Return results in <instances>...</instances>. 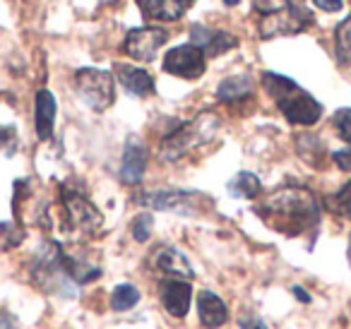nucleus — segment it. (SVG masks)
I'll return each instance as SVG.
<instances>
[{
  "instance_id": "obj_1",
  "label": "nucleus",
  "mask_w": 351,
  "mask_h": 329,
  "mask_svg": "<svg viewBox=\"0 0 351 329\" xmlns=\"http://www.w3.org/2000/svg\"><path fill=\"white\" fill-rule=\"evenodd\" d=\"M260 217L287 236H298L320 221L317 197L306 188H282L258 209Z\"/></svg>"
},
{
  "instance_id": "obj_2",
  "label": "nucleus",
  "mask_w": 351,
  "mask_h": 329,
  "mask_svg": "<svg viewBox=\"0 0 351 329\" xmlns=\"http://www.w3.org/2000/svg\"><path fill=\"white\" fill-rule=\"evenodd\" d=\"M263 84L269 92V97L277 101L279 111L284 113L289 123H296V125H313V123L320 121L322 106L311 97L308 92H303L293 80L284 77L277 73H265Z\"/></svg>"
},
{
  "instance_id": "obj_3",
  "label": "nucleus",
  "mask_w": 351,
  "mask_h": 329,
  "mask_svg": "<svg viewBox=\"0 0 351 329\" xmlns=\"http://www.w3.org/2000/svg\"><path fill=\"white\" fill-rule=\"evenodd\" d=\"M260 12V34L263 39L279 34H298L313 22L303 0H255Z\"/></svg>"
},
{
  "instance_id": "obj_4",
  "label": "nucleus",
  "mask_w": 351,
  "mask_h": 329,
  "mask_svg": "<svg viewBox=\"0 0 351 329\" xmlns=\"http://www.w3.org/2000/svg\"><path fill=\"white\" fill-rule=\"evenodd\" d=\"M219 125H221L219 116H215L212 111H202L200 116L188 121L186 125H181L176 132H171V135L161 142V159L164 161L183 159V156L191 154L193 149H197V147L215 140Z\"/></svg>"
},
{
  "instance_id": "obj_5",
  "label": "nucleus",
  "mask_w": 351,
  "mask_h": 329,
  "mask_svg": "<svg viewBox=\"0 0 351 329\" xmlns=\"http://www.w3.org/2000/svg\"><path fill=\"white\" fill-rule=\"evenodd\" d=\"M32 276H34V281L44 291H51V293L65 291V293H70V289H68L70 279L63 267V247H60L58 243H46V245L36 252Z\"/></svg>"
},
{
  "instance_id": "obj_6",
  "label": "nucleus",
  "mask_w": 351,
  "mask_h": 329,
  "mask_svg": "<svg viewBox=\"0 0 351 329\" xmlns=\"http://www.w3.org/2000/svg\"><path fill=\"white\" fill-rule=\"evenodd\" d=\"M75 82H77V94L92 111H106L116 99L113 75L106 70L82 68L75 75Z\"/></svg>"
},
{
  "instance_id": "obj_7",
  "label": "nucleus",
  "mask_w": 351,
  "mask_h": 329,
  "mask_svg": "<svg viewBox=\"0 0 351 329\" xmlns=\"http://www.w3.org/2000/svg\"><path fill=\"white\" fill-rule=\"evenodd\" d=\"M60 202H63L65 221L68 228L75 233H97L101 228V212L77 190L63 188L60 190Z\"/></svg>"
},
{
  "instance_id": "obj_8",
  "label": "nucleus",
  "mask_w": 351,
  "mask_h": 329,
  "mask_svg": "<svg viewBox=\"0 0 351 329\" xmlns=\"http://www.w3.org/2000/svg\"><path fill=\"white\" fill-rule=\"evenodd\" d=\"M137 202L145 207L159 209V212H176V214H197L200 204H205V195L188 193V190H161V193H145L137 197Z\"/></svg>"
},
{
  "instance_id": "obj_9",
  "label": "nucleus",
  "mask_w": 351,
  "mask_h": 329,
  "mask_svg": "<svg viewBox=\"0 0 351 329\" xmlns=\"http://www.w3.org/2000/svg\"><path fill=\"white\" fill-rule=\"evenodd\" d=\"M166 41H169V32L161 29V27H140V29H132L125 36L123 49L137 63H152L156 58V51Z\"/></svg>"
},
{
  "instance_id": "obj_10",
  "label": "nucleus",
  "mask_w": 351,
  "mask_h": 329,
  "mask_svg": "<svg viewBox=\"0 0 351 329\" xmlns=\"http://www.w3.org/2000/svg\"><path fill=\"white\" fill-rule=\"evenodd\" d=\"M164 70L169 75L183 80H197L205 73V51L197 49L193 44L178 46V49L169 51L164 58Z\"/></svg>"
},
{
  "instance_id": "obj_11",
  "label": "nucleus",
  "mask_w": 351,
  "mask_h": 329,
  "mask_svg": "<svg viewBox=\"0 0 351 329\" xmlns=\"http://www.w3.org/2000/svg\"><path fill=\"white\" fill-rule=\"evenodd\" d=\"M149 265L154 267V269L169 274V279H193V276H195L188 257L173 245L154 247L149 255Z\"/></svg>"
},
{
  "instance_id": "obj_12",
  "label": "nucleus",
  "mask_w": 351,
  "mask_h": 329,
  "mask_svg": "<svg viewBox=\"0 0 351 329\" xmlns=\"http://www.w3.org/2000/svg\"><path fill=\"white\" fill-rule=\"evenodd\" d=\"M159 295H161V305L169 310V315L173 317H186L188 310H191V300H193V289L188 281L183 279H161L159 281Z\"/></svg>"
},
{
  "instance_id": "obj_13",
  "label": "nucleus",
  "mask_w": 351,
  "mask_h": 329,
  "mask_svg": "<svg viewBox=\"0 0 351 329\" xmlns=\"http://www.w3.org/2000/svg\"><path fill=\"white\" fill-rule=\"evenodd\" d=\"M147 169V147L140 137L130 135L123 149V161H121V180L125 185H137L145 175Z\"/></svg>"
},
{
  "instance_id": "obj_14",
  "label": "nucleus",
  "mask_w": 351,
  "mask_h": 329,
  "mask_svg": "<svg viewBox=\"0 0 351 329\" xmlns=\"http://www.w3.org/2000/svg\"><path fill=\"white\" fill-rule=\"evenodd\" d=\"M113 70H116L118 82L123 84V89H125L128 94L140 97V99L154 94V80H152V75L147 73V70L132 68V65H125V63H118Z\"/></svg>"
},
{
  "instance_id": "obj_15",
  "label": "nucleus",
  "mask_w": 351,
  "mask_h": 329,
  "mask_svg": "<svg viewBox=\"0 0 351 329\" xmlns=\"http://www.w3.org/2000/svg\"><path fill=\"white\" fill-rule=\"evenodd\" d=\"M239 44L236 36H231L229 32L221 29H205V27H193V46L202 49L207 56H221L224 51L234 49Z\"/></svg>"
},
{
  "instance_id": "obj_16",
  "label": "nucleus",
  "mask_w": 351,
  "mask_h": 329,
  "mask_svg": "<svg viewBox=\"0 0 351 329\" xmlns=\"http://www.w3.org/2000/svg\"><path fill=\"white\" fill-rule=\"evenodd\" d=\"M191 3L193 0H137V5L142 8V15L147 20H161V22L181 20Z\"/></svg>"
},
{
  "instance_id": "obj_17",
  "label": "nucleus",
  "mask_w": 351,
  "mask_h": 329,
  "mask_svg": "<svg viewBox=\"0 0 351 329\" xmlns=\"http://www.w3.org/2000/svg\"><path fill=\"white\" fill-rule=\"evenodd\" d=\"M197 317H200V322L205 324L207 329H217L229 322V310H226L224 300L217 293L202 291V293L197 295Z\"/></svg>"
},
{
  "instance_id": "obj_18",
  "label": "nucleus",
  "mask_w": 351,
  "mask_h": 329,
  "mask_svg": "<svg viewBox=\"0 0 351 329\" xmlns=\"http://www.w3.org/2000/svg\"><path fill=\"white\" fill-rule=\"evenodd\" d=\"M36 135L39 140H49L53 135V123H56V99L49 89L36 92Z\"/></svg>"
},
{
  "instance_id": "obj_19",
  "label": "nucleus",
  "mask_w": 351,
  "mask_h": 329,
  "mask_svg": "<svg viewBox=\"0 0 351 329\" xmlns=\"http://www.w3.org/2000/svg\"><path fill=\"white\" fill-rule=\"evenodd\" d=\"M250 94H253V77L250 75H236V77L224 80L217 89V99L224 103L243 101Z\"/></svg>"
},
{
  "instance_id": "obj_20",
  "label": "nucleus",
  "mask_w": 351,
  "mask_h": 329,
  "mask_svg": "<svg viewBox=\"0 0 351 329\" xmlns=\"http://www.w3.org/2000/svg\"><path fill=\"white\" fill-rule=\"evenodd\" d=\"M263 185H260V178L255 173H248V171H241L236 173L234 178L229 180V193L234 197H241V199H253L260 195Z\"/></svg>"
},
{
  "instance_id": "obj_21",
  "label": "nucleus",
  "mask_w": 351,
  "mask_h": 329,
  "mask_svg": "<svg viewBox=\"0 0 351 329\" xmlns=\"http://www.w3.org/2000/svg\"><path fill=\"white\" fill-rule=\"evenodd\" d=\"M137 303H140V291H137L135 286L121 284V286H116V289H113L111 308L116 310V313H125V310L135 308Z\"/></svg>"
},
{
  "instance_id": "obj_22",
  "label": "nucleus",
  "mask_w": 351,
  "mask_h": 329,
  "mask_svg": "<svg viewBox=\"0 0 351 329\" xmlns=\"http://www.w3.org/2000/svg\"><path fill=\"white\" fill-rule=\"evenodd\" d=\"M337 58L341 65H351V17L337 27Z\"/></svg>"
},
{
  "instance_id": "obj_23",
  "label": "nucleus",
  "mask_w": 351,
  "mask_h": 329,
  "mask_svg": "<svg viewBox=\"0 0 351 329\" xmlns=\"http://www.w3.org/2000/svg\"><path fill=\"white\" fill-rule=\"evenodd\" d=\"M330 204H332V209H335L337 214H341L344 219H351V180L339 190V193L332 195Z\"/></svg>"
},
{
  "instance_id": "obj_24",
  "label": "nucleus",
  "mask_w": 351,
  "mask_h": 329,
  "mask_svg": "<svg viewBox=\"0 0 351 329\" xmlns=\"http://www.w3.org/2000/svg\"><path fill=\"white\" fill-rule=\"evenodd\" d=\"M332 123H335V127H337V132H339L341 140L351 145V108H341V111H337L335 116H332Z\"/></svg>"
},
{
  "instance_id": "obj_25",
  "label": "nucleus",
  "mask_w": 351,
  "mask_h": 329,
  "mask_svg": "<svg viewBox=\"0 0 351 329\" xmlns=\"http://www.w3.org/2000/svg\"><path fill=\"white\" fill-rule=\"evenodd\" d=\"M152 236V217L149 214H140V217L132 221V238L137 243H147Z\"/></svg>"
},
{
  "instance_id": "obj_26",
  "label": "nucleus",
  "mask_w": 351,
  "mask_h": 329,
  "mask_svg": "<svg viewBox=\"0 0 351 329\" xmlns=\"http://www.w3.org/2000/svg\"><path fill=\"white\" fill-rule=\"evenodd\" d=\"M0 233H5L3 236V247H15L22 243V238H25V231L17 226H12V223H3L0 226Z\"/></svg>"
},
{
  "instance_id": "obj_27",
  "label": "nucleus",
  "mask_w": 351,
  "mask_h": 329,
  "mask_svg": "<svg viewBox=\"0 0 351 329\" xmlns=\"http://www.w3.org/2000/svg\"><path fill=\"white\" fill-rule=\"evenodd\" d=\"M332 161H335L341 171H351V149L335 151V154H332Z\"/></svg>"
},
{
  "instance_id": "obj_28",
  "label": "nucleus",
  "mask_w": 351,
  "mask_h": 329,
  "mask_svg": "<svg viewBox=\"0 0 351 329\" xmlns=\"http://www.w3.org/2000/svg\"><path fill=\"white\" fill-rule=\"evenodd\" d=\"M241 329H267V324L258 315H248V317L241 319Z\"/></svg>"
},
{
  "instance_id": "obj_29",
  "label": "nucleus",
  "mask_w": 351,
  "mask_h": 329,
  "mask_svg": "<svg viewBox=\"0 0 351 329\" xmlns=\"http://www.w3.org/2000/svg\"><path fill=\"white\" fill-rule=\"evenodd\" d=\"M320 10H327V12H337L341 10V0H313Z\"/></svg>"
},
{
  "instance_id": "obj_30",
  "label": "nucleus",
  "mask_w": 351,
  "mask_h": 329,
  "mask_svg": "<svg viewBox=\"0 0 351 329\" xmlns=\"http://www.w3.org/2000/svg\"><path fill=\"white\" fill-rule=\"evenodd\" d=\"M12 324H15V319H12L10 315L0 313V329H12Z\"/></svg>"
},
{
  "instance_id": "obj_31",
  "label": "nucleus",
  "mask_w": 351,
  "mask_h": 329,
  "mask_svg": "<svg viewBox=\"0 0 351 329\" xmlns=\"http://www.w3.org/2000/svg\"><path fill=\"white\" fill-rule=\"evenodd\" d=\"M291 291H293V295H296V298L301 300V303H311V295H308L306 291L301 289V286H293Z\"/></svg>"
},
{
  "instance_id": "obj_32",
  "label": "nucleus",
  "mask_w": 351,
  "mask_h": 329,
  "mask_svg": "<svg viewBox=\"0 0 351 329\" xmlns=\"http://www.w3.org/2000/svg\"><path fill=\"white\" fill-rule=\"evenodd\" d=\"M346 257H349V265H351V236H349V247H346Z\"/></svg>"
},
{
  "instance_id": "obj_33",
  "label": "nucleus",
  "mask_w": 351,
  "mask_h": 329,
  "mask_svg": "<svg viewBox=\"0 0 351 329\" xmlns=\"http://www.w3.org/2000/svg\"><path fill=\"white\" fill-rule=\"evenodd\" d=\"M226 5H239V0H224Z\"/></svg>"
}]
</instances>
